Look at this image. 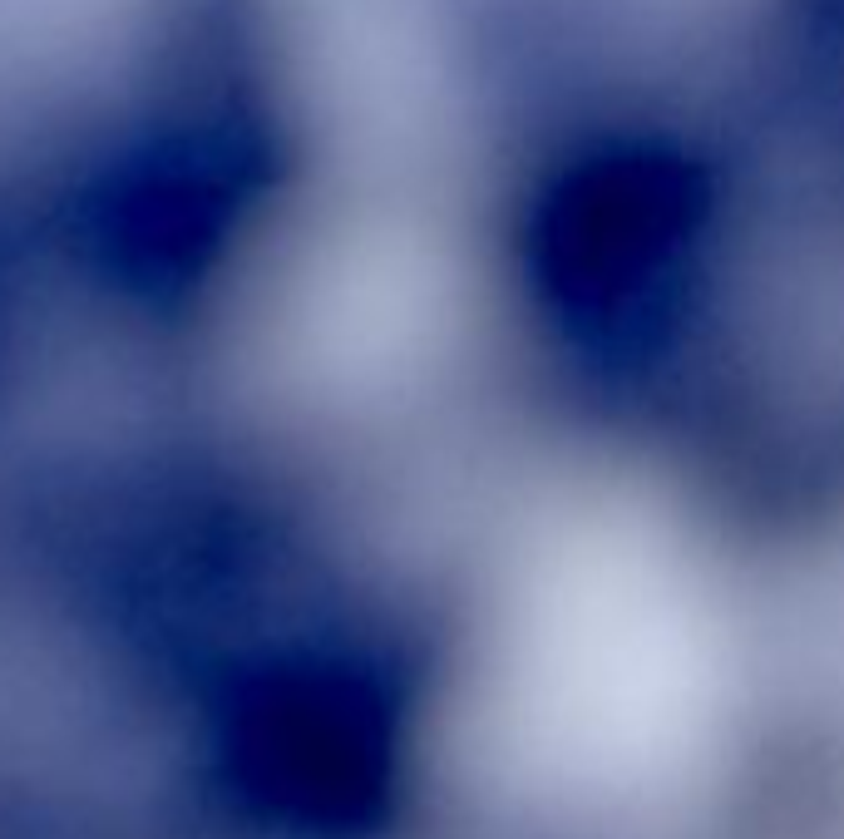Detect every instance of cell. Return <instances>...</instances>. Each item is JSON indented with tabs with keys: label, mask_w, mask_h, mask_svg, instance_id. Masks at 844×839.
<instances>
[{
	"label": "cell",
	"mask_w": 844,
	"mask_h": 839,
	"mask_svg": "<svg viewBox=\"0 0 844 839\" xmlns=\"http://www.w3.org/2000/svg\"><path fill=\"white\" fill-rule=\"evenodd\" d=\"M711 228H730V222H711ZM687 233H696V237H711V233H706V217H696V222L687 217ZM716 237H751V233H716Z\"/></svg>",
	"instance_id": "obj_1"
}]
</instances>
